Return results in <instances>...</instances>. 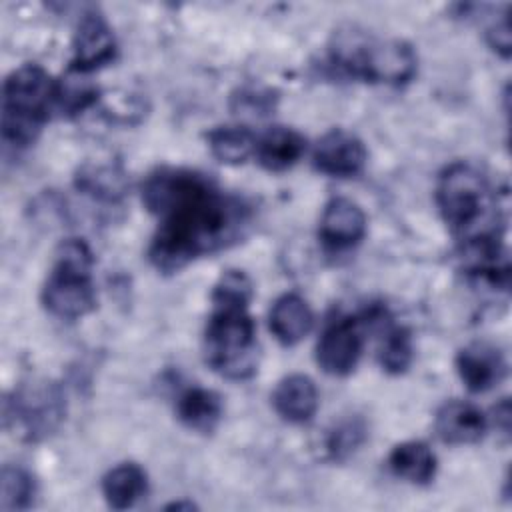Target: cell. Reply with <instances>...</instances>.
Here are the masks:
<instances>
[{
  "label": "cell",
  "instance_id": "6da1fadb",
  "mask_svg": "<svg viewBox=\"0 0 512 512\" xmlns=\"http://www.w3.org/2000/svg\"><path fill=\"white\" fill-rule=\"evenodd\" d=\"M142 202L160 220L148 256L162 272H176L238 242L252 216L238 196L224 194L206 174L188 168L150 172L142 182Z\"/></svg>",
  "mask_w": 512,
  "mask_h": 512
},
{
  "label": "cell",
  "instance_id": "7a4b0ae2",
  "mask_svg": "<svg viewBox=\"0 0 512 512\" xmlns=\"http://www.w3.org/2000/svg\"><path fill=\"white\" fill-rule=\"evenodd\" d=\"M438 208L448 226L468 242H500V216L486 176L470 164L448 166L436 188Z\"/></svg>",
  "mask_w": 512,
  "mask_h": 512
},
{
  "label": "cell",
  "instance_id": "3957f363",
  "mask_svg": "<svg viewBox=\"0 0 512 512\" xmlns=\"http://www.w3.org/2000/svg\"><path fill=\"white\" fill-rule=\"evenodd\" d=\"M330 56L346 74L370 82L402 86L416 74V54L410 44L378 42L354 26L334 34Z\"/></svg>",
  "mask_w": 512,
  "mask_h": 512
},
{
  "label": "cell",
  "instance_id": "277c9868",
  "mask_svg": "<svg viewBox=\"0 0 512 512\" xmlns=\"http://www.w3.org/2000/svg\"><path fill=\"white\" fill-rule=\"evenodd\" d=\"M56 108V82L36 64L14 70L2 92V138L22 148L36 140L50 110Z\"/></svg>",
  "mask_w": 512,
  "mask_h": 512
},
{
  "label": "cell",
  "instance_id": "5b68a950",
  "mask_svg": "<svg viewBox=\"0 0 512 512\" xmlns=\"http://www.w3.org/2000/svg\"><path fill=\"white\" fill-rule=\"evenodd\" d=\"M248 306H214L204 332L206 362L226 378L244 380L256 372V326Z\"/></svg>",
  "mask_w": 512,
  "mask_h": 512
},
{
  "label": "cell",
  "instance_id": "8992f818",
  "mask_svg": "<svg viewBox=\"0 0 512 512\" xmlns=\"http://www.w3.org/2000/svg\"><path fill=\"white\" fill-rule=\"evenodd\" d=\"M92 252L86 242L70 238L60 244L56 264L42 288V304L62 320L86 316L96 306L92 284Z\"/></svg>",
  "mask_w": 512,
  "mask_h": 512
},
{
  "label": "cell",
  "instance_id": "52a82bcc",
  "mask_svg": "<svg viewBox=\"0 0 512 512\" xmlns=\"http://www.w3.org/2000/svg\"><path fill=\"white\" fill-rule=\"evenodd\" d=\"M64 416V400L52 382H34L22 386L6 400V426H12L22 438L38 440L54 432Z\"/></svg>",
  "mask_w": 512,
  "mask_h": 512
},
{
  "label": "cell",
  "instance_id": "ba28073f",
  "mask_svg": "<svg viewBox=\"0 0 512 512\" xmlns=\"http://www.w3.org/2000/svg\"><path fill=\"white\" fill-rule=\"evenodd\" d=\"M362 354L360 320L344 318L330 324L318 340L316 360L320 368L332 376L350 374Z\"/></svg>",
  "mask_w": 512,
  "mask_h": 512
},
{
  "label": "cell",
  "instance_id": "9c48e42d",
  "mask_svg": "<svg viewBox=\"0 0 512 512\" xmlns=\"http://www.w3.org/2000/svg\"><path fill=\"white\" fill-rule=\"evenodd\" d=\"M364 164L366 148L362 140L340 128L326 132L314 148V166L328 176H356Z\"/></svg>",
  "mask_w": 512,
  "mask_h": 512
},
{
  "label": "cell",
  "instance_id": "30bf717a",
  "mask_svg": "<svg viewBox=\"0 0 512 512\" xmlns=\"http://www.w3.org/2000/svg\"><path fill=\"white\" fill-rule=\"evenodd\" d=\"M72 50L74 56L70 66L84 72H92L112 62L116 56V40L108 22L96 12L84 14L78 22Z\"/></svg>",
  "mask_w": 512,
  "mask_h": 512
},
{
  "label": "cell",
  "instance_id": "8fae6325",
  "mask_svg": "<svg viewBox=\"0 0 512 512\" xmlns=\"http://www.w3.org/2000/svg\"><path fill=\"white\" fill-rule=\"evenodd\" d=\"M366 234L362 208L348 198H332L320 218V238L326 246L342 250L358 244Z\"/></svg>",
  "mask_w": 512,
  "mask_h": 512
},
{
  "label": "cell",
  "instance_id": "7c38bea8",
  "mask_svg": "<svg viewBox=\"0 0 512 512\" xmlns=\"http://www.w3.org/2000/svg\"><path fill=\"white\" fill-rule=\"evenodd\" d=\"M456 368L470 392H486L504 378L506 362L498 348L478 342L460 350Z\"/></svg>",
  "mask_w": 512,
  "mask_h": 512
},
{
  "label": "cell",
  "instance_id": "4fadbf2b",
  "mask_svg": "<svg viewBox=\"0 0 512 512\" xmlns=\"http://www.w3.org/2000/svg\"><path fill=\"white\" fill-rule=\"evenodd\" d=\"M488 428V420L480 408L464 400L446 402L436 414V432L448 444L478 442Z\"/></svg>",
  "mask_w": 512,
  "mask_h": 512
},
{
  "label": "cell",
  "instance_id": "5bb4252c",
  "mask_svg": "<svg viewBox=\"0 0 512 512\" xmlns=\"http://www.w3.org/2000/svg\"><path fill=\"white\" fill-rule=\"evenodd\" d=\"M274 410L288 422H308L318 408L316 384L304 374H290L282 378L272 394Z\"/></svg>",
  "mask_w": 512,
  "mask_h": 512
},
{
  "label": "cell",
  "instance_id": "9a60e30c",
  "mask_svg": "<svg viewBox=\"0 0 512 512\" xmlns=\"http://www.w3.org/2000/svg\"><path fill=\"white\" fill-rule=\"evenodd\" d=\"M306 150V140L292 128L272 126L256 138L254 156L270 172H282L294 166Z\"/></svg>",
  "mask_w": 512,
  "mask_h": 512
},
{
  "label": "cell",
  "instance_id": "2e32d148",
  "mask_svg": "<svg viewBox=\"0 0 512 512\" xmlns=\"http://www.w3.org/2000/svg\"><path fill=\"white\" fill-rule=\"evenodd\" d=\"M312 328V312L298 294L280 296L270 310V330L282 344L300 342Z\"/></svg>",
  "mask_w": 512,
  "mask_h": 512
},
{
  "label": "cell",
  "instance_id": "e0dca14e",
  "mask_svg": "<svg viewBox=\"0 0 512 512\" xmlns=\"http://www.w3.org/2000/svg\"><path fill=\"white\" fill-rule=\"evenodd\" d=\"M146 490H148L146 472L134 462L118 464L102 480L104 498L116 510L132 508L146 494Z\"/></svg>",
  "mask_w": 512,
  "mask_h": 512
},
{
  "label": "cell",
  "instance_id": "ac0fdd59",
  "mask_svg": "<svg viewBox=\"0 0 512 512\" xmlns=\"http://www.w3.org/2000/svg\"><path fill=\"white\" fill-rule=\"evenodd\" d=\"M388 466L410 484H428L436 474V456L424 442H402L390 452Z\"/></svg>",
  "mask_w": 512,
  "mask_h": 512
},
{
  "label": "cell",
  "instance_id": "d6986e66",
  "mask_svg": "<svg viewBox=\"0 0 512 512\" xmlns=\"http://www.w3.org/2000/svg\"><path fill=\"white\" fill-rule=\"evenodd\" d=\"M178 418L196 432H212L222 416V400L206 388H188L176 402Z\"/></svg>",
  "mask_w": 512,
  "mask_h": 512
},
{
  "label": "cell",
  "instance_id": "ffe728a7",
  "mask_svg": "<svg viewBox=\"0 0 512 512\" xmlns=\"http://www.w3.org/2000/svg\"><path fill=\"white\" fill-rule=\"evenodd\" d=\"M76 186L96 200L114 202L124 196L128 180L118 164L88 162L76 172Z\"/></svg>",
  "mask_w": 512,
  "mask_h": 512
},
{
  "label": "cell",
  "instance_id": "44dd1931",
  "mask_svg": "<svg viewBox=\"0 0 512 512\" xmlns=\"http://www.w3.org/2000/svg\"><path fill=\"white\" fill-rule=\"evenodd\" d=\"M96 100L98 86L90 78V72L70 66L68 72L56 82V108L66 116L84 112Z\"/></svg>",
  "mask_w": 512,
  "mask_h": 512
},
{
  "label": "cell",
  "instance_id": "7402d4cb",
  "mask_svg": "<svg viewBox=\"0 0 512 512\" xmlns=\"http://www.w3.org/2000/svg\"><path fill=\"white\" fill-rule=\"evenodd\" d=\"M212 154L224 164H242L256 150V138L246 126H218L208 132Z\"/></svg>",
  "mask_w": 512,
  "mask_h": 512
},
{
  "label": "cell",
  "instance_id": "603a6c76",
  "mask_svg": "<svg viewBox=\"0 0 512 512\" xmlns=\"http://www.w3.org/2000/svg\"><path fill=\"white\" fill-rule=\"evenodd\" d=\"M36 486L28 470L20 466H4L0 474V508L26 510L32 504Z\"/></svg>",
  "mask_w": 512,
  "mask_h": 512
},
{
  "label": "cell",
  "instance_id": "cb8c5ba5",
  "mask_svg": "<svg viewBox=\"0 0 512 512\" xmlns=\"http://www.w3.org/2000/svg\"><path fill=\"white\" fill-rule=\"evenodd\" d=\"M412 362V338L406 328L394 326L386 330L380 346V364L390 374L404 372Z\"/></svg>",
  "mask_w": 512,
  "mask_h": 512
},
{
  "label": "cell",
  "instance_id": "d4e9b609",
  "mask_svg": "<svg viewBox=\"0 0 512 512\" xmlns=\"http://www.w3.org/2000/svg\"><path fill=\"white\" fill-rule=\"evenodd\" d=\"M252 296V282L244 272L228 270L220 276L212 290L214 306H248Z\"/></svg>",
  "mask_w": 512,
  "mask_h": 512
},
{
  "label": "cell",
  "instance_id": "484cf974",
  "mask_svg": "<svg viewBox=\"0 0 512 512\" xmlns=\"http://www.w3.org/2000/svg\"><path fill=\"white\" fill-rule=\"evenodd\" d=\"M488 44L500 52L504 58L510 56V24L508 16L502 14L490 28H488Z\"/></svg>",
  "mask_w": 512,
  "mask_h": 512
},
{
  "label": "cell",
  "instance_id": "4316f807",
  "mask_svg": "<svg viewBox=\"0 0 512 512\" xmlns=\"http://www.w3.org/2000/svg\"><path fill=\"white\" fill-rule=\"evenodd\" d=\"M362 432L356 426H346L340 428L338 432H334L332 440H330V452L338 458L342 454H348L350 450H354V446H358Z\"/></svg>",
  "mask_w": 512,
  "mask_h": 512
}]
</instances>
